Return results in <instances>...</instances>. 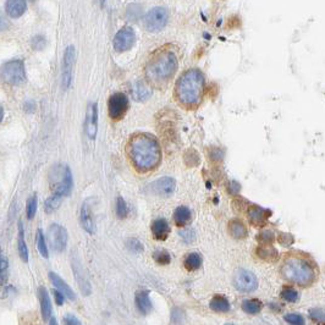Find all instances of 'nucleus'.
I'll use <instances>...</instances> for the list:
<instances>
[{
	"label": "nucleus",
	"mask_w": 325,
	"mask_h": 325,
	"mask_svg": "<svg viewBox=\"0 0 325 325\" xmlns=\"http://www.w3.org/2000/svg\"><path fill=\"white\" fill-rule=\"evenodd\" d=\"M127 153L136 169L142 173L155 169L161 160L160 145L149 133L133 136L128 142Z\"/></svg>",
	"instance_id": "nucleus-1"
},
{
	"label": "nucleus",
	"mask_w": 325,
	"mask_h": 325,
	"mask_svg": "<svg viewBox=\"0 0 325 325\" xmlns=\"http://www.w3.org/2000/svg\"><path fill=\"white\" fill-rule=\"evenodd\" d=\"M280 273L284 279L301 286L310 285L316 276L314 265L298 256L287 257L281 265Z\"/></svg>",
	"instance_id": "nucleus-2"
},
{
	"label": "nucleus",
	"mask_w": 325,
	"mask_h": 325,
	"mask_svg": "<svg viewBox=\"0 0 325 325\" xmlns=\"http://www.w3.org/2000/svg\"><path fill=\"white\" fill-rule=\"evenodd\" d=\"M204 87V76L198 68L187 70L176 85V96L184 105H195L201 99Z\"/></svg>",
	"instance_id": "nucleus-3"
},
{
	"label": "nucleus",
	"mask_w": 325,
	"mask_h": 325,
	"mask_svg": "<svg viewBox=\"0 0 325 325\" xmlns=\"http://www.w3.org/2000/svg\"><path fill=\"white\" fill-rule=\"evenodd\" d=\"M178 70V58L173 51H162L150 60L145 67V76L150 81L160 84L174 76Z\"/></svg>",
	"instance_id": "nucleus-4"
},
{
	"label": "nucleus",
	"mask_w": 325,
	"mask_h": 325,
	"mask_svg": "<svg viewBox=\"0 0 325 325\" xmlns=\"http://www.w3.org/2000/svg\"><path fill=\"white\" fill-rule=\"evenodd\" d=\"M50 182L55 195L61 196L62 198L70 195L72 190V174L70 168L66 165H56L50 173Z\"/></svg>",
	"instance_id": "nucleus-5"
},
{
	"label": "nucleus",
	"mask_w": 325,
	"mask_h": 325,
	"mask_svg": "<svg viewBox=\"0 0 325 325\" xmlns=\"http://www.w3.org/2000/svg\"><path fill=\"white\" fill-rule=\"evenodd\" d=\"M0 78L7 85L20 86L26 81V68L22 60L14 59L0 66Z\"/></svg>",
	"instance_id": "nucleus-6"
},
{
	"label": "nucleus",
	"mask_w": 325,
	"mask_h": 325,
	"mask_svg": "<svg viewBox=\"0 0 325 325\" xmlns=\"http://www.w3.org/2000/svg\"><path fill=\"white\" fill-rule=\"evenodd\" d=\"M168 20H169V15L167 9L158 7L148 11L143 19V24L149 32H158L167 26Z\"/></svg>",
	"instance_id": "nucleus-7"
},
{
	"label": "nucleus",
	"mask_w": 325,
	"mask_h": 325,
	"mask_svg": "<svg viewBox=\"0 0 325 325\" xmlns=\"http://www.w3.org/2000/svg\"><path fill=\"white\" fill-rule=\"evenodd\" d=\"M176 188V182L173 178H160L155 181L150 182L147 187H145V191H147L149 195L161 197V198H168L174 193Z\"/></svg>",
	"instance_id": "nucleus-8"
},
{
	"label": "nucleus",
	"mask_w": 325,
	"mask_h": 325,
	"mask_svg": "<svg viewBox=\"0 0 325 325\" xmlns=\"http://www.w3.org/2000/svg\"><path fill=\"white\" fill-rule=\"evenodd\" d=\"M76 50L73 45H68L64 51V59H62L61 70V86L64 90H68L72 82V68L75 65Z\"/></svg>",
	"instance_id": "nucleus-9"
},
{
	"label": "nucleus",
	"mask_w": 325,
	"mask_h": 325,
	"mask_svg": "<svg viewBox=\"0 0 325 325\" xmlns=\"http://www.w3.org/2000/svg\"><path fill=\"white\" fill-rule=\"evenodd\" d=\"M48 238L50 246L55 252H62L67 245V231L59 224H53L48 230Z\"/></svg>",
	"instance_id": "nucleus-10"
},
{
	"label": "nucleus",
	"mask_w": 325,
	"mask_h": 325,
	"mask_svg": "<svg viewBox=\"0 0 325 325\" xmlns=\"http://www.w3.org/2000/svg\"><path fill=\"white\" fill-rule=\"evenodd\" d=\"M233 285L238 291L242 292H252L258 286V280L257 276L252 272L246 269H239L237 273L235 274L233 278Z\"/></svg>",
	"instance_id": "nucleus-11"
},
{
	"label": "nucleus",
	"mask_w": 325,
	"mask_h": 325,
	"mask_svg": "<svg viewBox=\"0 0 325 325\" xmlns=\"http://www.w3.org/2000/svg\"><path fill=\"white\" fill-rule=\"evenodd\" d=\"M128 108V99L124 93H115L109 98L108 102V110L111 119L118 120L126 113Z\"/></svg>",
	"instance_id": "nucleus-12"
},
{
	"label": "nucleus",
	"mask_w": 325,
	"mask_h": 325,
	"mask_svg": "<svg viewBox=\"0 0 325 325\" xmlns=\"http://www.w3.org/2000/svg\"><path fill=\"white\" fill-rule=\"evenodd\" d=\"M71 264H72V272L75 274L76 281L77 284H78L79 289H81V292L84 293L85 296H90L91 292H92V287H91L90 279H88L87 274L85 272L84 265H82L81 261H79L76 256L72 255Z\"/></svg>",
	"instance_id": "nucleus-13"
},
{
	"label": "nucleus",
	"mask_w": 325,
	"mask_h": 325,
	"mask_svg": "<svg viewBox=\"0 0 325 325\" xmlns=\"http://www.w3.org/2000/svg\"><path fill=\"white\" fill-rule=\"evenodd\" d=\"M136 39V34L133 32L132 28L125 27L121 28L118 33L114 37V48H115L116 51H126L130 49L133 45Z\"/></svg>",
	"instance_id": "nucleus-14"
},
{
	"label": "nucleus",
	"mask_w": 325,
	"mask_h": 325,
	"mask_svg": "<svg viewBox=\"0 0 325 325\" xmlns=\"http://www.w3.org/2000/svg\"><path fill=\"white\" fill-rule=\"evenodd\" d=\"M92 202L93 199H87L84 202L79 212V220H81L82 227L87 231L88 233L96 232V221H94V215L92 210Z\"/></svg>",
	"instance_id": "nucleus-15"
},
{
	"label": "nucleus",
	"mask_w": 325,
	"mask_h": 325,
	"mask_svg": "<svg viewBox=\"0 0 325 325\" xmlns=\"http://www.w3.org/2000/svg\"><path fill=\"white\" fill-rule=\"evenodd\" d=\"M272 215V212L269 209H265L263 207H259L256 204H250L247 208V218L251 221V224L255 226H262L267 222L269 216Z\"/></svg>",
	"instance_id": "nucleus-16"
},
{
	"label": "nucleus",
	"mask_w": 325,
	"mask_h": 325,
	"mask_svg": "<svg viewBox=\"0 0 325 325\" xmlns=\"http://www.w3.org/2000/svg\"><path fill=\"white\" fill-rule=\"evenodd\" d=\"M86 132L91 139H94L98 132V107L97 104H90L86 120Z\"/></svg>",
	"instance_id": "nucleus-17"
},
{
	"label": "nucleus",
	"mask_w": 325,
	"mask_h": 325,
	"mask_svg": "<svg viewBox=\"0 0 325 325\" xmlns=\"http://www.w3.org/2000/svg\"><path fill=\"white\" fill-rule=\"evenodd\" d=\"M5 10L9 17L11 19H19L27 10V3L26 0H7Z\"/></svg>",
	"instance_id": "nucleus-18"
},
{
	"label": "nucleus",
	"mask_w": 325,
	"mask_h": 325,
	"mask_svg": "<svg viewBox=\"0 0 325 325\" xmlns=\"http://www.w3.org/2000/svg\"><path fill=\"white\" fill-rule=\"evenodd\" d=\"M131 93H132V98L136 102H145L152 96V90H150V87L145 82L137 81L132 85Z\"/></svg>",
	"instance_id": "nucleus-19"
},
{
	"label": "nucleus",
	"mask_w": 325,
	"mask_h": 325,
	"mask_svg": "<svg viewBox=\"0 0 325 325\" xmlns=\"http://www.w3.org/2000/svg\"><path fill=\"white\" fill-rule=\"evenodd\" d=\"M49 279H50V281L53 282L54 286H55V289L60 291V292H61L65 297L70 299V301H75L76 295H75V292H73V290L71 289V287L68 286L66 282L62 280L61 278H60L58 274L49 273Z\"/></svg>",
	"instance_id": "nucleus-20"
},
{
	"label": "nucleus",
	"mask_w": 325,
	"mask_h": 325,
	"mask_svg": "<svg viewBox=\"0 0 325 325\" xmlns=\"http://www.w3.org/2000/svg\"><path fill=\"white\" fill-rule=\"evenodd\" d=\"M135 303L137 309L142 313V314H148L152 310V302L149 298V292L145 290L138 291L135 296Z\"/></svg>",
	"instance_id": "nucleus-21"
},
{
	"label": "nucleus",
	"mask_w": 325,
	"mask_h": 325,
	"mask_svg": "<svg viewBox=\"0 0 325 325\" xmlns=\"http://www.w3.org/2000/svg\"><path fill=\"white\" fill-rule=\"evenodd\" d=\"M152 232L154 238L164 241V239L168 238V236H169L170 233L169 224H168V221L165 220V219H156L152 224Z\"/></svg>",
	"instance_id": "nucleus-22"
},
{
	"label": "nucleus",
	"mask_w": 325,
	"mask_h": 325,
	"mask_svg": "<svg viewBox=\"0 0 325 325\" xmlns=\"http://www.w3.org/2000/svg\"><path fill=\"white\" fill-rule=\"evenodd\" d=\"M192 220V213L191 209L186 205H180L176 208L175 213H174V221L179 227H184Z\"/></svg>",
	"instance_id": "nucleus-23"
},
{
	"label": "nucleus",
	"mask_w": 325,
	"mask_h": 325,
	"mask_svg": "<svg viewBox=\"0 0 325 325\" xmlns=\"http://www.w3.org/2000/svg\"><path fill=\"white\" fill-rule=\"evenodd\" d=\"M38 296H39V301H41V310H42V315L45 320L50 318L51 315V301L49 297V293L45 287L41 286L38 290Z\"/></svg>",
	"instance_id": "nucleus-24"
},
{
	"label": "nucleus",
	"mask_w": 325,
	"mask_h": 325,
	"mask_svg": "<svg viewBox=\"0 0 325 325\" xmlns=\"http://www.w3.org/2000/svg\"><path fill=\"white\" fill-rule=\"evenodd\" d=\"M229 232L233 238L242 239L246 238L248 236V230L245 226V224L239 220H232L229 224Z\"/></svg>",
	"instance_id": "nucleus-25"
},
{
	"label": "nucleus",
	"mask_w": 325,
	"mask_h": 325,
	"mask_svg": "<svg viewBox=\"0 0 325 325\" xmlns=\"http://www.w3.org/2000/svg\"><path fill=\"white\" fill-rule=\"evenodd\" d=\"M209 306L213 310H215V312H219V313H226L230 310L229 299L222 295L214 296V297L212 298V301H210Z\"/></svg>",
	"instance_id": "nucleus-26"
},
{
	"label": "nucleus",
	"mask_w": 325,
	"mask_h": 325,
	"mask_svg": "<svg viewBox=\"0 0 325 325\" xmlns=\"http://www.w3.org/2000/svg\"><path fill=\"white\" fill-rule=\"evenodd\" d=\"M257 256L259 257L261 259H264V261L267 262H275L276 259H278V251L275 250V248L272 247V246H268V245H265V246H261L257 248Z\"/></svg>",
	"instance_id": "nucleus-27"
},
{
	"label": "nucleus",
	"mask_w": 325,
	"mask_h": 325,
	"mask_svg": "<svg viewBox=\"0 0 325 325\" xmlns=\"http://www.w3.org/2000/svg\"><path fill=\"white\" fill-rule=\"evenodd\" d=\"M19 255L25 263L28 262V248L25 241V231L22 222H19Z\"/></svg>",
	"instance_id": "nucleus-28"
},
{
	"label": "nucleus",
	"mask_w": 325,
	"mask_h": 325,
	"mask_svg": "<svg viewBox=\"0 0 325 325\" xmlns=\"http://www.w3.org/2000/svg\"><path fill=\"white\" fill-rule=\"evenodd\" d=\"M262 307H263V304L259 299H245L242 302V309L247 314H257V313L261 312Z\"/></svg>",
	"instance_id": "nucleus-29"
},
{
	"label": "nucleus",
	"mask_w": 325,
	"mask_h": 325,
	"mask_svg": "<svg viewBox=\"0 0 325 325\" xmlns=\"http://www.w3.org/2000/svg\"><path fill=\"white\" fill-rule=\"evenodd\" d=\"M184 264L188 270L199 269L202 265V256L198 255V253H190V255H187L186 258H185Z\"/></svg>",
	"instance_id": "nucleus-30"
},
{
	"label": "nucleus",
	"mask_w": 325,
	"mask_h": 325,
	"mask_svg": "<svg viewBox=\"0 0 325 325\" xmlns=\"http://www.w3.org/2000/svg\"><path fill=\"white\" fill-rule=\"evenodd\" d=\"M61 201H62L61 196L53 193V196H50L49 198H48L47 201H45V203H44L45 212H47L48 214L55 212V210L60 207V204H61Z\"/></svg>",
	"instance_id": "nucleus-31"
},
{
	"label": "nucleus",
	"mask_w": 325,
	"mask_h": 325,
	"mask_svg": "<svg viewBox=\"0 0 325 325\" xmlns=\"http://www.w3.org/2000/svg\"><path fill=\"white\" fill-rule=\"evenodd\" d=\"M37 250L41 253L43 258H48L49 257V251H48L47 242H45L44 235H43L42 230L37 231Z\"/></svg>",
	"instance_id": "nucleus-32"
},
{
	"label": "nucleus",
	"mask_w": 325,
	"mask_h": 325,
	"mask_svg": "<svg viewBox=\"0 0 325 325\" xmlns=\"http://www.w3.org/2000/svg\"><path fill=\"white\" fill-rule=\"evenodd\" d=\"M281 297L285 299L286 302H290V303H295L298 299V292L293 287L285 286L284 289L281 290Z\"/></svg>",
	"instance_id": "nucleus-33"
},
{
	"label": "nucleus",
	"mask_w": 325,
	"mask_h": 325,
	"mask_svg": "<svg viewBox=\"0 0 325 325\" xmlns=\"http://www.w3.org/2000/svg\"><path fill=\"white\" fill-rule=\"evenodd\" d=\"M309 316L315 324L325 325V313L323 308H313V309H310Z\"/></svg>",
	"instance_id": "nucleus-34"
},
{
	"label": "nucleus",
	"mask_w": 325,
	"mask_h": 325,
	"mask_svg": "<svg viewBox=\"0 0 325 325\" xmlns=\"http://www.w3.org/2000/svg\"><path fill=\"white\" fill-rule=\"evenodd\" d=\"M128 214V208L126 202L122 197H118L116 199V215L120 219H125Z\"/></svg>",
	"instance_id": "nucleus-35"
},
{
	"label": "nucleus",
	"mask_w": 325,
	"mask_h": 325,
	"mask_svg": "<svg viewBox=\"0 0 325 325\" xmlns=\"http://www.w3.org/2000/svg\"><path fill=\"white\" fill-rule=\"evenodd\" d=\"M37 207H38V202H37V197L32 196L27 202V208H26V214H27L28 219H33L37 213Z\"/></svg>",
	"instance_id": "nucleus-36"
},
{
	"label": "nucleus",
	"mask_w": 325,
	"mask_h": 325,
	"mask_svg": "<svg viewBox=\"0 0 325 325\" xmlns=\"http://www.w3.org/2000/svg\"><path fill=\"white\" fill-rule=\"evenodd\" d=\"M285 321L289 323L290 325H306V321H304V318L301 314H297V313H290V314H286L284 316Z\"/></svg>",
	"instance_id": "nucleus-37"
},
{
	"label": "nucleus",
	"mask_w": 325,
	"mask_h": 325,
	"mask_svg": "<svg viewBox=\"0 0 325 325\" xmlns=\"http://www.w3.org/2000/svg\"><path fill=\"white\" fill-rule=\"evenodd\" d=\"M126 247L131 251V252H133V253L143 252V245H142V242L139 241L138 238L132 237V238L127 239Z\"/></svg>",
	"instance_id": "nucleus-38"
},
{
	"label": "nucleus",
	"mask_w": 325,
	"mask_h": 325,
	"mask_svg": "<svg viewBox=\"0 0 325 325\" xmlns=\"http://www.w3.org/2000/svg\"><path fill=\"white\" fill-rule=\"evenodd\" d=\"M154 259H155L156 263L160 265H168L171 262V257L167 251H158V252L154 253Z\"/></svg>",
	"instance_id": "nucleus-39"
},
{
	"label": "nucleus",
	"mask_w": 325,
	"mask_h": 325,
	"mask_svg": "<svg viewBox=\"0 0 325 325\" xmlns=\"http://www.w3.org/2000/svg\"><path fill=\"white\" fill-rule=\"evenodd\" d=\"M258 239L262 242L263 245H272L273 241H274V233L272 231H263L262 233H259L258 235Z\"/></svg>",
	"instance_id": "nucleus-40"
},
{
	"label": "nucleus",
	"mask_w": 325,
	"mask_h": 325,
	"mask_svg": "<svg viewBox=\"0 0 325 325\" xmlns=\"http://www.w3.org/2000/svg\"><path fill=\"white\" fill-rule=\"evenodd\" d=\"M31 44H32L33 49L41 50V49H43V48L45 47V44H47V42H45L44 37L36 36V37H33L32 41H31Z\"/></svg>",
	"instance_id": "nucleus-41"
},
{
	"label": "nucleus",
	"mask_w": 325,
	"mask_h": 325,
	"mask_svg": "<svg viewBox=\"0 0 325 325\" xmlns=\"http://www.w3.org/2000/svg\"><path fill=\"white\" fill-rule=\"evenodd\" d=\"M278 241L281 246L287 247V246H290V245L293 243V237H292V235H290V233L281 232V233H279Z\"/></svg>",
	"instance_id": "nucleus-42"
},
{
	"label": "nucleus",
	"mask_w": 325,
	"mask_h": 325,
	"mask_svg": "<svg viewBox=\"0 0 325 325\" xmlns=\"http://www.w3.org/2000/svg\"><path fill=\"white\" fill-rule=\"evenodd\" d=\"M171 320L174 324H181L184 321V312L179 308H174L173 312H171Z\"/></svg>",
	"instance_id": "nucleus-43"
},
{
	"label": "nucleus",
	"mask_w": 325,
	"mask_h": 325,
	"mask_svg": "<svg viewBox=\"0 0 325 325\" xmlns=\"http://www.w3.org/2000/svg\"><path fill=\"white\" fill-rule=\"evenodd\" d=\"M180 236H181L182 239H184L186 243H192L193 241H195V237H196V233L195 231L191 230V229H187V230H184L180 232Z\"/></svg>",
	"instance_id": "nucleus-44"
},
{
	"label": "nucleus",
	"mask_w": 325,
	"mask_h": 325,
	"mask_svg": "<svg viewBox=\"0 0 325 325\" xmlns=\"http://www.w3.org/2000/svg\"><path fill=\"white\" fill-rule=\"evenodd\" d=\"M62 321H64L65 325H82L79 319L73 314H66L62 319Z\"/></svg>",
	"instance_id": "nucleus-45"
},
{
	"label": "nucleus",
	"mask_w": 325,
	"mask_h": 325,
	"mask_svg": "<svg viewBox=\"0 0 325 325\" xmlns=\"http://www.w3.org/2000/svg\"><path fill=\"white\" fill-rule=\"evenodd\" d=\"M239 190H241V186H239L238 182H236V181H231L230 182V184H229V193H231V195H233V196H236L239 192Z\"/></svg>",
	"instance_id": "nucleus-46"
},
{
	"label": "nucleus",
	"mask_w": 325,
	"mask_h": 325,
	"mask_svg": "<svg viewBox=\"0 0 325 325\" xmlns=\"http://www.w3.org/2000/svg\"><path fill=\"white\" fill-rule=\"evenodd\" d=\"M8 28H9V21H8L7 16H5L4 14L0 11V32L8 30Z\"/></svg>",
	"instance_id": "nucleus-47"
},
{
	"label": "nucleus",
	"mask_w": 325,
	"mask_h": 325,
	"mask_svg": "<svg viewBox=\"0 0 325 325\" xmlns=\"http://www.w3.org/2000/svg\"><path fill=\"white\" fill-rule=\"evenodd\" d=\"M54 297H55V301L56 303L59 304V306H61L62 303H64V299H65V296L62 295L61 292L58 290H54Z\"/></svg>",
	"instance_id": "nucleus-48"
},
{
	"label": "nucleus",
	"mask_w": 325,
	"mask_h": 325,
	"mask_svg": "<svg viewBox=\"0 0 325 325\" xmlns=\"http://www.w3.org/2000/svg\"><path fill=\"white\" fill-rule=\"evenodd\" d=\"M3 119H4V108L0 105V122L3 121Z\"/></svg>",
	"instance_id": "nucleus-49"
},
{
	"label": "nucleus",
	"mask_w": 325,
	"mask_h": 325,
	"mask_svg": "<svg viewBox=\"0 0 325 325\" xmlns=\"http://www.w3.org/2000/svg\"><path fill=\"white\" fill-rule=\"evenodd\" d=\"M49 325H58V321H56L55 318H50Z\"/></svg>",
	"instance_id": "nucleus-50"
},
{
	"label": "nucleus",
	"mask_w": 325,
	"mask_h": 325,
	"mask_svg": "<svg viewBox=\"0 0 325 325\" xmlns=\"http://www.w3.org/2000/svg\"><path fill=\"white\" fill-rule=\"evenodd\" d=\"M5 275H7V273H5V272H3V270H2V269H0V279H2V278H3V276H5Z\"/></svg>",
	"instance_id": "nucleus-51"
},
{
	"label": "nucleus",
	"mask_w": 325,
	"mask_h": 325,
	"mask_svg": "<svg viewBox=\"0 0 325 325\" xmlns=\"http://www.w3.org/2000/svg\"><path fill=\"white\" fill-rule=\"evenodd\" d=\"M105 2H107V0H101V5H102V7L105 4Z\"/></svg>",
	"instance_id": "nucleus-52"
},
{
	"label": "nucleus",
	"mask_w": 325,
	"mask_h": 325,
	"mask_svg": "<svg viewBox=\"0 0 325 325\" xmlns=\"http://www.w3.org/2000/svg\"><path fill=\"white\" fill-rule=\"evenodd\" d=\"M225 325H235V324H225Z\"/></svg>",
	"instance_id": "nucleus-53"
}]
</instances>
